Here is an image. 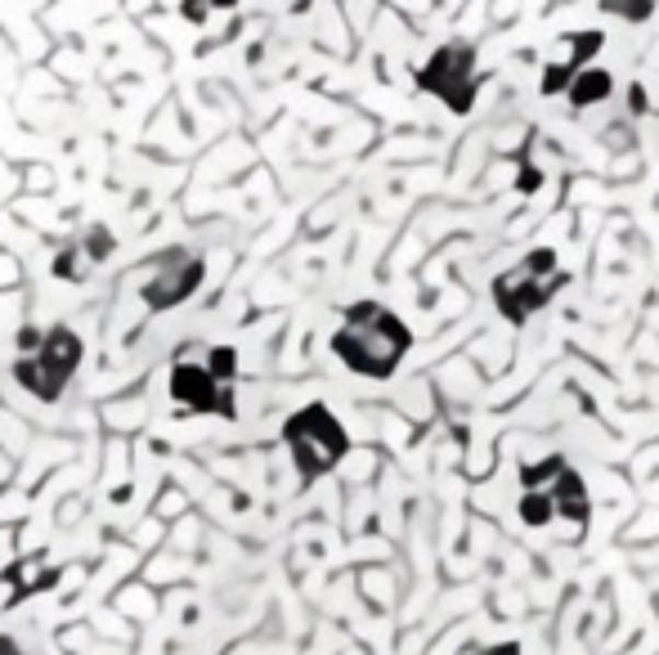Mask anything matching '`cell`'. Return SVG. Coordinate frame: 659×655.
<instances>
[{
	"label": "cell",
	"mask_w": 659,
	"mask_h": 655,
	"mask_svg": "<svg viewBox=\"0 0 659 655\" xmlns=\"http://www.w3.org/2000/svg\"><path fill=\"white\" fill-rule=\"evenodd\" d=\"M0 655H23V646H19L14 637H5V633H0Z\"/></svg>",
	"instance_id": "16"
},
{
	"label": "cell",
	"mask_w": 659,
	"mask_h": 655,
	"mask_svg": "<svg viewBox=\"0 0 659 655\" xmlns=\"http://www.w3.org/2000/svg\"><path fill=\"white\" fill-rule=\"evenodd\" d=\"M417 85L431 90V95L453 108V113H466L476 104V50L466 41H449L427 59V68L417 72Z\"/></svg>",
	"instance_id": "6"
},
{
	"label": "cell",
	"mask_w": 659,
	"mask_h": 655,
	"mask_svg": "<svg viewBox=\"0 0 659 655\" xmlns=\"http://www.w3.org/2000/svg\"><path fill=\"white\" fill-rule=\"evenodd\" d=\"M282 445H288L301 481H319L346 458L350 436H346V427L337 423V413L327 404H305L282 423Z\"/></svg>",
	"instance_id": "2"
},
{
	"label": "cell",
	"mask_w": 659,
	"mask_h": 655,
	"mask_svg": "<svg viewBox=\"0 0 659 655\" xmlns=\"http://www.w3.org/2000/svg\"><path fill=\"white\" fill-rule=\"evenodd\" d=\"M516 512H521V521H525L530 530H543V526H552V517H556L547 490H525V494H521V507H516Z\"/></svg>",
	"instance_id": "12"
},
{
	"label": "cell",
	"mask_w": 659,
	"mask_h": 655,
	"mask_svg": "<svg viewBox=\"0 0 659 655\" xmlns=\"http://www.w3.org/2000/svg\"><path fill=\"white\" fill-rule=\"evenodd\" d=\"M413 346V333H408V323L386 310V306H377V301H359L346 310V323L333 333V355L359 372V378H391V372L400 368V359L408 355Z\"/></svg>",
	"instance_id": "1"
},
{
	"label": "cell",
	"mask_w": 659,
	"mask_h": 655,
	"mask_svg": "<svg viewBox=\"0 0 659 655\" xmlns=\"http://www.w3.org/2000/svg\"><path fill=\"white\" fill-rule=\"evenodd\" d=\"M565 284V265L552 248H534L521 265H511L507 274L494 278V301H498V314L507 323H525L534 319Z\"/></svg>",
	"instance_id": "3"
},
{
	"label": "cell",
	"mask_w": 659,
	"mask_h": 655,
	"mask_svg": "<svg viewBox=\"0 0 659 655\" xmlns=\"http://www.w3.org/2000/svg\"><path fill=\"white\" fill-rule=\"evenodd\" d=\"M203 278H207V261L194 256V252H162L144 278V288H139V297H144L149 310H175L184 306L188 297H194L203 288Z\"/></svg>",
	"instance_id": "7"
},
{
	"label": "cell",
	"mask_w": 659,
	"mask_h": 655,
	"mask_svg": "<svg viewBox=\"0 0 659 655\" xmlns=\"http://www.w3.org/2000/svg\"><path fill=\"white\" fill-rule=\"evenodd\" d=\"M77 364H81V337L72 328H50V333L23 346V355L14 359V382L27 395L55 404L68 391V382L77 378Z\"/></svg>",
	"instance_id": "4"
},
{
	"label": "cell",
	"mask_w": 659,
	"mask_h": 655,
	"mask_svg": "<svg viewBox=\"0 0 659 655\" xmlns=\"http://www.w3.org/2000/svg\"><path fill=\"white\" fill-rule=\"evenodd\" d=\"M171 400L184 413H211V417H233L239 404H233V382L216 378L203 346H184L171 364Z\"/></svg>",
	"instance_id": "5"
},
{
	"label": "cell",
	"mask_w": 659,
	"mask_h": 655,
	"mask_svg": "<svg viewBox=\"0 0 659 655\" xmlns=\"http://www.w3.org/2000/svg\"><path fill=\"white\" fill-rule=\"evenodd\" d=\"M547 498H552V512L556 517H565V521H575V526H583L588 517H592V503H588V490H583V476L575 472L570 462L560 467V472L547 481Z\"/></svg>",
	"instance_id": "9"
},
{
	"label": "cell",
	"mask_w": 659,
	"mask_h": 655,
	"mask_svg": "<svg viewBox=\"0 0 659 655\" xmlns=\"http://www.w3.org/2000/svg\"><path fill=\"white\" fill-rule=\"evenodd\" d=\"M601 10L605 14H620L628 23H646L655 14V0H601Z\"/></svg>",
	"instance_id": "13"
},
{
	"label": "cell",
	"mask_w": 659,
	"mask_h": 655,
	"mask_svg": "<svg viewBox=\"0 0 659 655\" xmlns=\"http://www.w3.org/2000/svg\"><path fill=\"white\" fill-rule=\"evenodd\" d=\"M601 45H605L601 32H570V36H565V45H560V59H552V64L543 68V85H539V90H543L547 100L560 95V90L570 85V77L601 55Z\"/></svg>",
	"instance_id": "8"
},
{
	"label": "cell",
	"mask_w": 659,
	"mask_h": 655,
	"mask_svg": "<svg viewBox=\"0 0 659 655\" xmlns=\"http://www.w3.org/2000/svg\"><path fill=\"white\" fill-rule=\"evenodd\" d=\"M560 467H565V458L552 453V458H543L539 467H525V472H521V485H525V490H547V481L560 472Z\"/></svg>",
	"instance_id": "14"
},
{
	"label": "cell",
	"mask_w": 659,
	"mask_h": 655,
	"mask_svg": "<svg viewBox=\"0 0 659 655\" xmlns=\"http://www.w3.org/2000/svg\"><path fill=\"white\" fill-rule=\"evenodd\" d=\"M481 655H521V646H516V642H502V646H489V651H481Z\"/></svg>",
	"instance_id": "15"
},
{
	"label": "cell",
	"mask_w": 659,
	"mask_h": 655,
	"mask_svg": "<svg viewBox=\"0 0 659 655\" xmlns=\"http://www.w3.org/2000/svg\"><path fill=\"white\" fill-rule=\"evenodd\" d=\"M610 90H615L610 72L597 68V64H588V68H579V72L570 77V85H565V100H570L575 108H592V104H605V100H610Z\"/></svg>",
	"instance_id": "11"
},
{
	"label": "cell",
	"mask_w": 659,
	"mask_h": 655,
	"mask_svg": "<svg viewBox=\"0 0 659 655\" xmlns=\"http://www.w3.org/2000/svg\"><path fill=\"white\" fill-rule=\"evenodd\" d=\"M55 584H59V571H55V566H45V556H41V552H32V556H23L19 566L10 571V606H19V601L32 597V593L55 588Z\"/></svg>",
	"instance_id": "10"
}]
</instances>
